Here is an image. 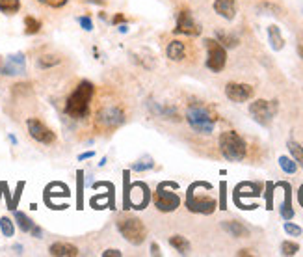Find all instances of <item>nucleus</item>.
Returning a JSON list of instances; mask_svg holds the SVG:
<instances>
[{
  "label": "nucleus",
  "instance_id": "25",
  "mask_svg": "<svg viewBox=\"0 0 303 257\" xmlns=\"http://www.w3.org/2000/svg\"><path fill=\"white\" fill-rule=\"evenodd\" d=\"M21 10V0H0V11L11 15V13H17Z\"/></svg>",
  "mask_w": 303,
  "mask_h": 257
},
{
  "label": "nucleus",
  "instance_id": "10",
  "mask_svg": "<svg viewBox=\"0 0 303 257\" xmlns=\"http://www.w3.org/2000/svg\"><path fill=\"white\" fill-rule=\"evenodd\" d=\"M205 47H207V67L214 73H220L223 71V67L227 64V51L225 47L221 45L220 41L212 39V37H207L205 39Z\"/></svg>",
  "mask_w": 303,
  "mask_h": 257
},
{
  "label": "nucleus",
  "instance_id": "31",
  "mask_svg": "<svg viewBox=\"0 0 303 257\" xmlns=\"http://www.w3.org/2000/svg\"><path fill=\"white\" fill-rule=\"evenodd\" d=\"M300 252V246L292 242V240H285L281 244V254L283 256H296Z\"/></svg>",
  "mask_w": 303,
  "mask_h": 257
},
{
  "label": "nucleus",
  "instance_id": "13",
  "mask_svg": "<svg viewBox=\"0 0 303 257\" xmlns=\"http://www.w3.org/2000/svg\"><path fill=\"white\" fill-rule=\"evenodd\" d=\"M255 93V90L250 84H242V82H229L225 86V95L232 103H246L250 101Z\"/></svg>",
  "mask_w": 303,
  "mask_h": 257
},
{
  "label": "nucleus",
  "instance_id": "11",
  "mask_svg": "<svg viewBox=\"0 0 303 257\" xmlns=\"http://www.w3.org/2000/svg\"><path fill=\"white\" fill-rule=\"evenodd\" d=\"M26 128H28V134H30L32 138L36 140V142H39V144H43V146H51V144L56 142V134L37 118L28 119L26 121Z\"/></svg>",
  "mask_w": 303,
  "mask_h": 257
},
{
  "label": "nucleus",
  "instance_id": "12",
  "mask_svg": "<svg viewBox=\"0 0 303 257\" xmlns=\"http://www.w3.org/2000/svg\"><path fill=\"white\" fill-rule=\"evenodd\" d=\"M24 71H26V58L22 53L8 54L0 64V73L6 76L24 75Z\"/></svg>",
  "mask_w": 303,
  "mask_h": 257
},
{
  "label": "nucleus",
  "instance_id": "32",
  "mask_svg": "<svg viewBox=\"0 0 303 257\" xmlns=\"http://www.w3.org/2000/svg\"><path fill=\"white\" fill-rule=\"evenodd\" d=\"M155 166V162L151 157H145V159H142V161H138L132 164V170L134 171H145V170H151Z\"/></svg>",
  "mask_w": 303,
  "mask_h": 257
},
{
  "label": "nucleus",
  "instance_id": "35",
  "mask_svg": "<svg viewBox=\"0 0 303 257\" xmlns=\"http://www.w3.org/2000/svg\"><path fill=\"white\" fill-rule=\"evenodd\" d=\"M45 6H51V8H63L67 4V0H37Z\"/></svg>",
  "mask_w": 303,
  "mask_h": 257
},
{
  "label": "nucleus",
  "instance_id": "36",
  "mask_svg": "<svg viewBox=\"0 0 303 257\" xmlns=\"http://www.w3.org/2000/svg\"><path fill=\"white\" fill-rule=\"evenodd\" d=\"M22 186H24V183H19V184H17V190H15V198H13V202H11V211H15V205H17L19 198H21Z\"/></svg>",
  "mask_w": 303,
  "mask_h": 257
},
{
  "label": "nucleus",
  "instance_id": "2",
  "mask_svg": "<svg viewBox=\"0 0 303 257\" xmlns=\"http://www.w3.org/2000/svg\"><path fill=\"white\" fill-rule=\"evenodd\" d=\"M218 144H220V151L223 155V159H227L229 162H240L246 159L248 146H246V142L238 132H234V130L221 132L220 138H218Z\"/></svg>",
  "mask_w": 303,
  "mask_h": 257
},
{
  "label": "nucleus",
  "instance_id": "26",
  "mask_svg": "<svg viewBox=\"0 0 303 257\" xmlns=\"http://www.w3.org/2000/svg\"><path fill=\"white\" fill-rule=\"evenodd\" d=\"M286 146H288V151H290L292 159L303 168V146H300V144H298V142H294V140H290Z\"/></svg>",
  "mask_w": 303,
  "mask_h": 257
},
{
  "label": "nucleus",
  "instance_id": "40",
  "mask_svg": "<svg viewBox=\"0 0 303 257\" xmlns=\"http://www.w3.org/2000/svg\"><path fill=\"white\" fill-rule=\"evenodd\" d=\"M95 157L93 151H88V153H82V155H78V161H88V159H91Z\"/></svg>",
  "mask_w": 303,
  "mask_h": 257
},
{
  "label": "nucleus",
  "instance_id": "43",
  "mask_svg": "<svg viewBox=\"0 0 303 257\" xmlns=\"http://www.w3.org/2000/svg\"><path fill=\"white\" fill-rule=\"evenodd\" d=\"M238 256H251L250 250H242V252H238Z\"/></svg>",
  "mask_w": 303,
  "mask_h": 257
},
{
  "label": "nucleus",
  "instance_id": "7",
  "mask_svg": "<svg viewBox=\"0 0 303 257\" xmlns=\"http://www.w3.org/2000/svg\"><path fill=\"white\" fill-rule=\"evenodd\" d=\"M186 121H188L190 127L199 134H210V132H214V127H216V119L210 116L209 110L203 107H197V105L188 108Z\"/></svg>",
  "mask_w": 303,
  "mask_h": 257
},
{
  "label": "nucleus",
  "instance_id": "14",
  "mask_svg": "<svg viewBox=\"0 0 303 257\" xmlns=\"http://www.w3.org/2000/svg\"><path fill=\"white\" fill-rule=\"evenodd\" d=\"M177 34H184V36H199L201 34V26H199L194 15L190 11H180L177 17Z\"/></svg>",
  "mask_w": 303,
  "mask_h": 257
},
{
  "label": "nucleus",
  "instance_id": "24",
  "mask_svg": "<svg viewBox=\"0 0 303 257\" xmlns=\"http://www.w3.org/2000/svg\"><path fill=\"white\" fill-rule=\"evenodd\" d=\"M62 62L60 56H54V54H45L41 58H37V67L39 69H49V67H54Z\"/></svg>",
  "mask_w": 303,
  "mask_h": 257
},
{
  "label": "nucleus",
  "instance_id": "37",
  "mask_svg": "<svg viewBox=\"0 0 303 257\" xmlns=\"http://www.w3.org/2000/svg\"><path fill=\"white\" fill-rule=\"evenodd\" d=\"M220 190H221V196H220V209H227V207H225V183H221V184H220Z\"/></svg>",
  "mask_w": 303,
  "mask_h": 257
},
{
  "label": "nucleus",
  "instance_id": "17",
  "mask_svg": "<svg viewBox=\"0 0 303 257\" xmlns=\"http://www.w3.org/2000/svg\"><path fill=\"white\" fill-rule=\"evenodd\" d=\"M257 196H261L259 183H240L234 188V202H240L242 198H257Z\"/></svg>",
  "mask_w": 303,
  "mask_h": 257
},
{
  "label": "nucleus",
  "instance_id": "28",
  "mask_svg": "<svg viewBox=\"0 0 303 257\" xmlns=\"http://www.w3.org/2000/svg\"><path fill=\"white\" fill-rule=\"evenodd\" d=\"M279 166L285 173H296L298 171V162L292 157H279Z\"/></svg>",
  "mask_w": 303,
  "mask_h": 257
},
{
  "label": "nucleus",
  "instance_id": "19",
  "mask_svg": "<svg viewBox=\"0 0 303 257\" xmlns=\"http://www.w3.org/2000/svg\"><path fill=\"white\" fill-rule=\"evenodd\" d=\"M49 254L54 257H76L80 252H78V248L69 242H54L49 248Z\"/></svg>",
  "mask_w": 303,
  "mask_h": 257
},
{
  "label": "nucleus",
  "instance_id": "39",
  "mask_svg": "<svg viewBox=\"0 0 303 257\" xmlns=\"http://www.w3.org/2000/svg\"><path fill=\"white\" fill-rule=\"evenodd\" d=\"M121 257V252L119 250H106V252H103V257Z\"/></svg>",
  "mask_w": 303,
  "mask_h": 257
},
{
  "label": "nucleus",
  "instance_id": "34",
  "mask_svg": "<svg viewBox=\"0 0 303 257\" xmlns=\"http://www.w3.org/2000/svg\"><path fill=\"white\" fill-rule=\"evenodd\" d=\"M78 22H80V26H82L86 32H91V30H93V22H91L89 17H86V15H84V17H78Z\"/></svg>",
  "mask_w": 303,
  "mask_h": 257
},
{
  "label": "nucleus",
  "instance_id": "5",
  "mask_svg": "<svg viewBox=\"0 0 303 257\" xmlns=\"http://www.w3.org/2000/svg\"><path fill=\"white\" fill-rule=\"evenodd\" d=\"M117 229L123 235V239L128 240L130 244H134V246L143 244V240L147 239L145 225L140 218H134V216H121L117 220Z\"/></svg>",
  "mask_w": 303,
  "mask_h": 257
},
{
  "label": "nucleus",
  "instance_id": "29",
  "mask_svg": "<svg viewBox=\"0 0 303 257\" xmlns=\"http://www.w3.org/2000/svg\"><path fill=\"white\" fill-rule=\"evenodd\" d=\"M39 30H41V22L37 21V19H34L32 15L24 17V32L28 34V36H32V34H37Z\"/></svg>",
  "mask_w": 303,
  "mask_h": 257
},
{
  "label": "nucleus",
  "instance_id": "22",
  "mask_svg": "<svg viewBox=\"0 0 303 257\" xmlns=\"http://www.w3.org/2000/svg\"><path fill=\"white\" fill-rule=\"evenodd\" d=\"M169 244L177 250L180 256H186L190 252V242H188V239H184L182 235H173V237H169Z\"/></svg>",
  "mask_w": 303,
  "mask_h": 257
},
{
  "label": "nucleus",
  "instance_id": "23",
  "mask_svg": "<svg viewBox=\"0 0 303 257\" xmlns=\"http://www.w3.org/2000/svg\"><path fill=\"white\" fill-rule=\"evenodd\" d=\"M13 216H15V222H17V225H19V229H21V231H24V233H30L32 227L36 225L30 220V218H28V216H26L24 213H21V211H15V214H13Z\"/></svg>",
  "mask_w": 303,
  "mask_h": 257
},
{
  "label": "nucleus",
  "instance_id": "9",
  "mask_svg": "<svg viewBox=\"0 0 303 257\" xmlns=\"http://www.w3.org/2000/svg\"><path fill=\"white\" fill-rule=\"evenodd\" d=\"M279 110L277 101H264V99H257L250 105V114L253 116V119L262 125V127H268L273 121L275 114Z\"/></svg>",
  "mask_w": 303,
  "mask_h": 257
},
{
  "label": "nucleus",
  "instance_id": "4",
  "mask_svg": "<svg viewBox=\"0 0 303 257\" xmlns=\"http://www.w3.org/2000/svg\"><path fill=\"white\" fill-rule=\"evenodd\" d=\"M178 184L173 181H162L158 183L157 192H155V205L160 213H173L177 211L178 205H180V198L178 194H175L173 190H177Z\"/></svg>",
  "mask_w": 303,
  "mask_h": 257
},
{
  "label": "nucleus",
  "instance_id": "20",
  "mask_svg": "<svg viewBox=\"0 0 303 257\" xmlns=\"http://www.w3.org/2000/svg\"><path fill=\"white\" fill-rule=\"evenodd\" d=\"M166 56L169 60H173V62L184 60V56H186V45L182 41H178V39L169 41V45H167V49H166Z\"/></svg>",
  "mask_w": 303,
  "mask_h": 257
},
{
  "label": "nucleus",
  "instance_id": "6",
  "mask_svg": "<svg viewBox=\"0 0 303 257\" xmlns=\"http://www.w3.org/2000/svg\"><path fill=\"white\" fill-rule=\"evenodd\" d=\"M149 202H151V192L145 183L136 181L128 186V181L125 179V209L143 211Z\"/></svg>",
  "mask_w": 303,
  "mask_h": 257
},
{
  "label": "nucleus",
  "instance_id": "27",
  "mask_svg": "<svg viewBox=\"0 0 303 257\" xmlns=\"http://www.w3.org/2000/svg\"><path fill=\"white\" fill-rule=\"evenodd\" d=\"M216 37H218V41H220L223 47H229V49L238 45V39H236L234 36H231V34H227V32H221V30H216Z\"/></svg>",
  "mask_w": 303,
  "mask_h": 257
},
{
  "label": "nucleus",
  "instance_id": "42",
  "mask_svg": "<svg viewBox=\"0 0 303 257\" xmlns=\"http://www.w3.org/2000/svg\"><path fill=\"white\" fill-rule=\"evenodd\" d=\"M151 256H160V248H158L155 242L151 244Z\"/></svg>",
  "mask_w": 303,
  "mask_h": 257
},
{
  "label": "nucleus",
  "instance_id": "18",
  "mask_svg": "<svg viewBox=\"0 0 303 257\" xmlns=\"http://www.w3.org/2000/svg\"><path fill=\"white\" fill-rule=\"evenodd\" d=\"M285 188V202L279 207V213H281L283 220H292L294 218V209H292V190H290V184L288 183H277Z\"/></svg>",
  "mask_w": 303,
  "mask_h": 257
},
{
  "label": "nucleus",
  "instance_id": "41",
  "mask_svg": "<svg viewBox=\"0 0 303 257\" xmlns=\"http://www.w3.org/2000/svg\"><path fill=\"white\" fill-rule=\"evenodd\" d=\"M32 235L36 237V239H41V235H43V231L41 229H39V227H37V225H34V227H32V231H30Z\"/></svg>",
  "mask_w": 303,
  "mask_h": 257
},
{
  "label": "nucleus",
  "instance_id": "3",
  "mask_svg": "<svg viewBox=\"0 0 303 257\" xmlns=\"http://www.w3.org/2000/svg\"><path fill=\"white\" fill-rule=\"evenodd\" d=\"M199 188H201V181H196L190 184L188 192H186V207H188V211L199 214H212L216 211V207H218V202L209 194L212 188H209L207 192H199Z\"/></svg>",
  "mask_w": 303,
  "mask_h": 257
},
{
  "label": "nucleus",
  "instance_id": "30",
  "mask_svg": "<svg viewBox=\"0 0 303 257\" xmlns=\"http://www.w3.org/2000/svg\"><path fill=\"white\" fill-rule=\"evenodd\" d=\"M0 231H2V235H4V237H13V233H15V225H13V220H10L8 216L0 218Z\"/></svg>",
  "mask_w": 303,
  "mask_h": 257
},
{
  "label": "nucleus",
  "instance_id": "8",
  "mask_svg": "<svg viewBox=\"0 0 303 257\" xmlns=\"http://www.w3.org/2000/svg\"><path fill=\"white\" fill-rule=\"evenodd\" d=\"M95 119H97V125L99 127L110 130V128H115L125 123V110L121 107H117V105H114V103L103 105V107L97 110Z\"/></svg>",
  "mask_w": 303,
  "mask_h": 257
},
{
  "label": "nucleus",
  "instance_id": "16",
  "mask_svg": "<svg viewBox=\"0 0 303 257\" xmlns=\"http://www.w3.org/2000/svg\"><path fill=\"white\" fill-rule=\"evenodd\" d=\"M221 229L225 233H229L231 237H234V239H246V237H250L248 225H244L238 220H225V222H221Z\"/></svg>",
  "mask_w": 303,
  "mask_h": 257
},
{
  "label": "nucleus",
  "instance_id": "1",
  "mask_svg": "<svg viewBox=\"0 0 303 257\" xmlns=\"http://www.w3.org/2000/svg\"><path fill=\"white\" fill-rule=\"evenodd\" d=\"M95 95V86L89 80H82L65 101V114L73 119H84L89 114V103Z\"/></svg>",
  "mask_w": 303,
  "mask_h": 257
},
{
  "label": "nucleus",
  "instance_id": "44",
  "mask_svg": "<svg viewBox=\"0 0 303 257\" xmlns=\"http://www.w3.org/2000/svg\"><path fill=\"white\" fill-rule=\"evenodd\" d=\"M121 21H123V15H117L114 19V22H121Z\"/></svg>",
  "mask_w": 303,
  "mask_h": 257
},
{
  "label": "nucleus",
  "instance_id": "33",
  "mask_svg": "<svg viewBox=\"0 0 303 257\" xmlns=\"http://www.w3.org/2000/svg\"><path fill=\"white\" fill-rule=\"evenodd\" d=\"M285 231H286L288 235H292V237H300V235H302V233H303L302 227H300V225L292 224V222H288V220L285 222Z\"/></svg>",
  "mask_w": 303,
  "mask_h": 257
},
{
  "label": "nucleus",
  "instance_id": "21",
  "mask_svg": "<svg viewBox=\"0 0 303 257\" xmlns=\"http://www.w3.org/2000/svg\"><path fill=\"white\" fill-rule=\"evenodd\" d=\"M268 41H270V47H272L273 51H281L283 47H285V39H283L279 26H275V24L268 26Z\"/></svg>",
  "mask_w": 303,
  "mask_h": 257
},
{
  "label": "nucleus",
  "instance_id": "15",
  "mask_svg": "<svg viewBox=\"0 0 303 257\" xmlns=\"http://www.w3.org/2000/svg\"><path fill=\"white\" fill-rule=\"evenodd\" d=\"M214 11L223 19L232 21L236 17V0H214Z\"/></svg>",
  "mask_w": 303,
  "mask_h": 257
},
{
  "label": "nucleus",
  "instance_id": "38",
  "mask_svg": "<svg viewBox=\"0 0 303 257\" xmlns=\"http://www.w3.org/2000/svg\"><path fill=\"white\" fill-rule=\"evenodd\" d=\"M298 54L302 56V60H303V32L298 34Z\"/></svg>",
  "mask_w": 303,
  "mask_h": 257
}]
</instances>
